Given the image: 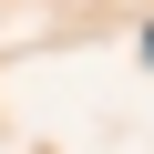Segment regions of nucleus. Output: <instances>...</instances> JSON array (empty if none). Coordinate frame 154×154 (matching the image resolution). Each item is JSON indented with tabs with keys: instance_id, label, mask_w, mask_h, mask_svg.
Wrapping results in <instances>:
<instances>
[{
	"instance_id": "f257e3e1",
	"label": "nucleus",
	"mask_w": 154,
	"mask_h": 154,
	"mask_svg": "<svg viewBox=\"0 0 154 154\" xmlns=\"http://www.w3.org/2000/svg\"><path fill=\"white\" fill-rule=\"evenodd\" d=\"M144 62H154V21H144Z\"/></svg>"
}]
</instances>
